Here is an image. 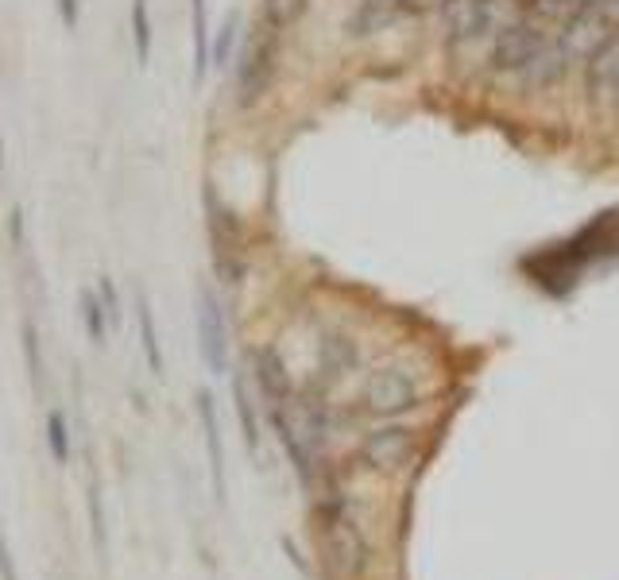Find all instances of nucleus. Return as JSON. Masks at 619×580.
Masks as SVG:
<instances>
[{"mask_svg": "<svg viewBox=\"0 0 619 580\" xmlns=\"http://www.w3.org/2000/svg\"><path fill=\"white\" fill-rule=\"evenodd\" d=\"M318 519H322V542L329 553V565L337 569L341 580H356L368 569V538L349 515L345 499L337 492H329L318 499Z\"/></svg>", "mask_w": 619, "mask_h": 580, "instance_id": "nucleus-1", "label": "nucleus"}, {"mask_svg": "<svg viewBox=\"0 0 619 580\" xmlns=\"http://www.w3.org/2000/svg\"><path fill=\"white\" fill-rule=\"evenodd\" d=\"M550 28L538 24L534 16H515L503 28H496L492 47H488V70L503 74V78H523L531 70L538 55L550 47Z\"/></svg>", "mask_w": 619, "mask_h": 580, "instance_id": "nucleus-2", "label": "nucleus"}, {"mask_svg": "<svg viewBox=\"0 0 619 580\" xmlns=\"http://www.w3.org/2000/svg\"><path fill=\"white\" fill-rule=\"evenodd\" d=\"M279 39L283 31L267 28V24H252V35L240 51L236 62V105L240 109H252L256 101H264V93L275 82V70H279Z\"/></svg>", "mask_w": 619, "mask_h": 580, "instance_id": "nucleus-3", "label": "nucleus"}, {"mask_svg": "<svg viewBox=\"0 0 619 580\" xmlns=\"http://www.w3.org/2000/svg\"><path fill=\"white\" fill-rule=\"evenodd\" d=\"M422 403V387L407 368H380L360 391V410L368 418H399Z\"/></svg>", "mask_w": 619, "mask_h": 580, "instance_id": "nucleus-4", "label": "nucleus"}, {"mask_svg": "<svg viewBox=\"0 0 619 580\" xmlns=\"http://www.w3.org/2000/svg\"><path fill=\"white\" fill-rule=\"evenodd\" d=\"M445 28V43L449 51H465L484 43L488 35H496V12L492 0H442L438 8Z\"/></svg>", "mask_w": 619, "mask_h": 580, "instance_id": "nucleus-5", "label": "nucleus"}, {"mask_svg": "<svg viewBox=\"0 0 619 580\" xmlns=\"http://www.w3.org/2000/svg\"><path fill=\"white\" fill-rule=\"evenodd\" d=\"M198 348H202V360L213 376H225L229 372V333H225V314H221V302L209 287L198 290Z\"/></svg>", "mask_w": 619, "mask_h": 580, "instance_id": "nucleus-6", "label": "nucleus"}, {"mask_svg": "<svg viewBox=\"0 0 619 580\" xmlns=\"http://www.w3.org/2000/svg\"><path fill=\"white\" fill-rule=\"evenodd\" d=\"M414 457V430L407 426H380L376 434L360 441L356 461L372 472H395Z\"/></svg>", "mask_w": 619, "mask_h": 580, "instance_id": "nucleus-7", "label": "nucleus"}, {"mask_svg": "<svg viewBox=\"0 0 619 580\" xmlns=\"http://www.w3.org/2000/svg\"><path fill=\"white\" fill-rule=\"evenodd\" d=\"M585 86L596 105L619 109V31L585 58Z\"/></svg>", "mask_w": 619, "mask_h": 580, "instance_id": "nucleus-8", "label": "nucleus"}, {"mask_svg": "<svg viewBox=\"0 0 619 580\" xmlns=\"http://www.w3.org/2000/svg\"><path fill=\"white\" fill-rule=\"evenodd\" d=\"M198 418H202V430H206L213 495H217V503H225V457H221V430H217V410H213V395L209 391H198Z\"/></svg>", "mask_w": 619, "mask_h": 580, "instance_id": "nucleus-9", "label": "nucleus"}, {"mask_svg": "<svg viewBox=\"0 0 619 580\" xmlns=\"http://www.w3.org/2000/svg\"><path fill=\"white\" fill-rule=\"evenodd\" d=\"M256 379H260V387H264V395L271 399V406H283V399L291 395V379H287V368H283V360H279L275 348H264L256 356Z\"/></svg>", "mask_w": 619, "mask_h": 580, "instance_id": "nucleus-10", "label": "nucleus"}, {"mask_svg": "<svg viewBox=\"0 0 619 580\" xmlns=\"http://www.w3.org/2000/svg\"><path fill=\"white\" fill-rule=\"evenodd\" d=\"M190 24H194V82H202L206 70L213 66V62H209L213 43H209V4L206 0H190Z\"/></svg>", "mask_w": 619, "mask_h": 580, "instance_id": "nucleus-11", "label": "nucleus"}, {"mask_svg": "<svg viewBox=\"0 0 619 580\" xmlns=\"http://www.w3.org/2000/svg\"><path fill=\"white\" fill-rule=\"evenodd\" d=\"M585 8H589V0H527V16H534L546 28H565Z\"/></svg>", "mask_w": 619, "mask_h": 580, "instance_id": "nucleus-12", "label": "nucleus"}, {"mask_svg": "<svg viewBox=\"0 0 619 580\" xmlns=\"http://www.w3.org/2000/svg\"><path fill=\"white\" fill-rule=\"evenodd\" d=\"M306 12V0H264L260 4V24L275 31H291Z\"/></svg>", "mask_w": 619, "mask_h": 580, "instance_id": "nucleus-13", "label": "nucleus"}, {"mask_svg": "<svg viewBox=\"0 0 619 580\" xmlns=\"http://www.w3.org/2000/svg\"><path fill=\"white\" fill-rule=\"evenodd\" d=\"M136 318H140V345H144V356H148V368L155 376H163V352H159V333H155V321H151V306L148 298L140 294L136 302Z\"/></svg>", "mask_w": 619, "mask_h": 580, "instance_id": "nucleus-14", "label": "nucleus"}, {"mask_svg": "<svg viewBox=\"0 0 619 580\" xmlns=\"http://www.w3.org/2000/svg\"><path fill=\"white\" fill-rule=\"evenodd\" d=\"M132 43H136V62H140V66H148V58H151L148 0H132Z\"/></svg>", "mask_w": 619, "mask_h": 580, "instance_id": "nucleus-15", "label": "nucleus"}, {"mask_svg": "<svg viewBox=\"0 0 619 580\" xmlns=\"http://www.w3.org/2000/svg\"><path fill=\"white\" fill-rule=\"evenodd\" d=\"M82 318H86V329H89V337L97 341V345H105V318H109V310L93 298V290H82Z\"/></svg>", "mask_w": 619, "mask_h": 580, "instance_id": "nucleus-16", "label": "nucleus"}, {"mask_svg": "<svg viewBox=\"0 0 619 580\" xmlns=\"http://www.w3.org/2000/svg\"><path fill=\"white\" fill-rule=\"evenodd\" d=\"M47 441H51V457L59 464H66V457H70V437H66V418H62L59 410L47 414Z\"/></svg>", "mask_w": 619, "mask_h": 580, "instance_id": "nucleus-17", "label": "nucleus"}, {"mask_svg": "<svg viewBox=\"0 0 619 580\" xmlns=\"http://www.w3.org/2000/svg\"><path fill=\"white\" fill-rule=\"evenodd\" d=\"M236 414H240V426H244V441H248V449H256L260 445V430H256V418H252V403H248V395H244V383H236Z\"/></svg>", "mask_w": 619, "mask_h": 580, "instance_id": "nucleus-18", "label": "nucleus"}, {"mask_svg": "<svg viewBox=\"0 0 619 580\" xmlns=\"http://www.w3.org/2000/svg\"><path fill=\"white\" fill-rule=\"evenodd\" d=\"M24 356H28L31 379L43 383V356H39V333H35V325H24Z\"/></svg>", "mask_w": 619, "mask_h": 580, "instance_id": "nucleus-19", "label": "nucleus"}, {"mask_svg": "<svg viewBox=\"0 0 619 580\" xmlns=\"http://www.w3.org/2000/svg\"><path fill=\"white\" fill-rule=\"evenodd\" d=\"M89 519H93V534H97V546H101V553H109V534H105V511H101V495H97V488L89 492Z\"/></svg>", "mask_w": 619, "mask_h": 580, "instance_id": "nucleus-20", "label": "nucleus"}, {"mask_svg": "<svg viewBox=\"0 0 619 580\" xmlns=\"http://www.w3.org/2000/svg\"><path fill=\"white\" fill-rule=\"evenodd\" d=\"M233 39H236V20H229L221 35H217V43H213V51H209V62H217V66H225V58L233 51Z\"/></svg>", "mask_w": 619, "mask_h": 580, "instance_id": "nucleus-21", "label": "nucleus"}, {"mask_svg": "<svg viewBox=\"0 0 619 580\" xmlns=\"http://www.w3.org/2000/svg\"><path fill=\"white\" fill-rule=\"evenodd\" d=\"M0 573H4V580H20V577H16V565H12V557H8L4 538H0Z\"/></svg>", "mask_w": 619, "mask_h": 580, "instance_id": "nucleus-22", "label": "nucleus"}, {"mask_svg": "<svg viewBox=\"0 0 619 580\" xmlns=\"http://www.w3.org/2000/svg\"><path fill=\"white\" fill-rule=\"evenodd\" d=\"M59 12L66 16V28H78V0H59Z\"/></svg>", "mask_w": 619, "mask_h": 580, "instance_id": "nucleus-23", "label": "nucleus"}, {"mask_svg": "<svg viewBox=\"0 0 619 580\" xmlns=\"http://www.w3.org/2000/svg\"><path fill=\"white\" fill-rule=\"evenodd\" d=\"M0 155H4V140H0Z\"/></svg>", "mask_w": 619, "mask_h": 580, "instance_id": "nucleus-24", "label": "nucleus"}]
</instances>
